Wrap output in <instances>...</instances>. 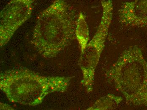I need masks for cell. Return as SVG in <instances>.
Returning a JSON list of instances; mask_svg holds the SVG:
<instances>
[{
  "label": "cell",
  "mask_w": 147,
  "mask_h": 110,
  "mask_svg": "<svg viewBox=\"0 0 147 110\" xmlns=\"http://www.w3.org/2000/svg\"><path fill=\"white\" fill-rule=\"evenodd\" d=\"M101 4L102 15L97 30L86 49L81 53L79 61L83 76L82 83L89 92H91L93 89L96 68L105 48L113 18V7L112 1L102 0Z\"/></svg>",
  "instance_id": "cell-3"
},
{
  "label": "cell",
  "mask_w": 147,
  "mask_h": 110,
  "mask_svg": "<svg viewBox=\"0 0 147 110\" xmlns=\"http://www.w3.org/2000/svg\"><path fill=\"white\" fill-rule=\"evenodd\" d=\"M105 77L127 104L147 107V61L138 46L123 51L106 72Z\"/></svg>",
  "instance_id": "cell-1"
},
{
  "label": "cell",
  "mask_w": 147,
  "mask_h": 110,
  "mask_svg": "<svg viewBox=\"0 0 147 110\" xmlns=\"http://www.w3.org/2000/svg\"><path fill=\"white\" fill-rule=\"evenodd\" d=\"M120 24L125 26L147 27V0L123 3L118 11Z\"/></svg>",
  "instance_id": "cell-5"
},
{
  "label": "cell",
  "mask_w": 147,
  "mask_h": 110,
  "mask_svg": "<svg viewBox=\"0 0 147 110\" xmlns=\"http://www.w3.org/2000/svg\"><path fill=\"white\" fill-rule=\"evenodd\" d=\"M75 36L78 42L82 53L88 44L89 32L86 17L82 12L79 14L75 29Z\"/></svg>",
  "instance_id": "cell-6"
},
{
  "label": "cell",
  "mask_w": 147,
  "mask_h": 110,
  "mask_svg": "<svg viewBox=\"0 0 147 110\" xmlns=\"http://www.w3.org/2000/svg\"><path fill=\"white\" fill-rule=\"evenodd\" d=\"M123 101V98L119 96L109 94L100 98L89 109L108 110L117 109Z\"/></svg>",
  "instance_id": "cell-7"
},
{
  "label": "cell",
  "mask_w": 147,
  "mask_h": 110,
  "mask_svg": "<svg viewBox=\"0 0 147 110\" xmlns=\"http://www.w3.org/2000/svg\"><path fill=\"white\" fill-rule=\"evenodd\" d=\"M37 0H10L1 12V45H6L30 17Z\"/></svg>",
  "instance_id": "cell-4"
},
{
  "label": "cell",
  "mask_w": 147,
  "mask_h": 110,
  "mask_svg": "<svg viewBox=\"0 0 147 110\" xmlns=\"http://www.w3.org/2000/svg\"><path fill=\"white\" fill-rule=\"evenodd\" d=\"M78 17L76 10L66 0H54L39 14L32 43L43 51L62 49L75 38Z\"/></svg>",
  "instance_id": "cell-2"
}]
</instances>
